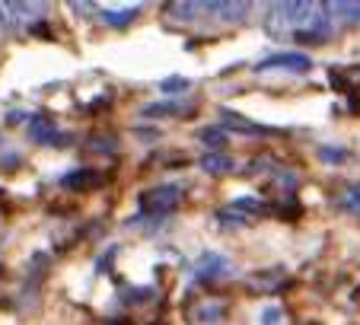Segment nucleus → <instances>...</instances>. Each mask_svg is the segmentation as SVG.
<instances>
[{"label":"nucleus","instance_id":"f257e3e1","mask_svg":"<svg viewBox=\"0 0 360 325\" xmlns=\"http://www.w3.org/2000/svg\"><path fill=\"white\" fill-rule=\"evenodd\" d=\"M335 23L328 20L326 4H303V0H293V4H271L265 13V29L271 35H287L293 32L300 42H326L332 35Z\"/></svg>","mask_w":360,"mask_h":325},{"label":"nucleus","instance_id":"f03ea898","mask_svg":"<svg viewBox=\"0 0 360 325\" xmlns=\"http://www.w3.org/2000/svg\"><path fill=\"white\" fill-rule=\"evenodd\" d=\"M182 204V189L179 185H153L141 195V210L147 214H169Z\"/></svg>","mask_w":360,"mask_h":325},{"label":"nucleus","instance_id":"7ed1b4c3","mask_svg":"<svg viewBox=\"0 0 360 325\" xmlns=\"http://www.w3.org/2000/svg\"><path fill=\"white\" fill-rule=\"evenodd\" d=\"M309 68H313V61L297 51H281V54H271V58L255 64V70H297V74H306Z\"/></svg>","mask_w":360,"mask_h":325},{"label":"nucleus","instance_id":"20e7f679","mask_svg":"<svg viewBox=\"0 0 360 325\" xmlns=\"http://www.w3.org/2000/svg\"><path fill=\"white\" fill-rule=\"evenodd\" d=\"M249 4H226V0H211L207 4V20L214 23H243L245 16H249Z\"/></svg>","mask_w":360,"mask_h":325},{"label":"nucleus","instance_id":"39448f33","mask_svg":"<svg viewBox=\"0 0 360 325\" xmlns=\"http://www.w3.org/2000/svg\"><path fill=\"white\" fill-rule=\"evenodd\" d=\"M328 20L338 26H360V4L354 0H338V4H326Z\"/></svg>","mask_w":360,"mask_h":325},{"label":"nucleus","instance_id":"423d86ee","mask_svg":"<svg viewBox=\"0 0 360 325\" xmlns=\"http://www.w3.org/2000/svg\"><path fill=\"white\" fill-rule=\"evenodd\" d=\"M102 172L99 170H74L61 179L64 189H93V185H102Z\"/></svg>","mask_w":360,"mask_h":325},{"label":"nucleus","instance_id":"0eeeda50","mask_svg":"<svg viewBox=\"0 0 360 325\" xmlns=\"http://www.w3.org/2000/svg\"><path fill=\"white\" fill-rule=\"evenodd\" d=\"M224 122H226V125H233V128H239V134H278L274 128L255 125V122H249V118L236 115V112H224Z\"/></svg>","mask_w":360,"mask_h":325},{"label":"nucleus","instance_id":"6e6552de","mask_svg":"<svg viewBox=\"0 0 360 325\" xmlns=\"http://www.w3.org/2000/svg\"><path fill=\"white\" fill-rule=\"evenodd\" d=\"M201 170L211 172V176H226L233 170V156L226 153H204L201 156Z\"/></svg>","mask_w":360,"mask_h":325},{"label":"nucleus","instance_id":"1a4fd4ad","mask_svg":"<svg viewBox=\"0 0 360 325\" xmlns=\"http://www.w3.org/2000/svg\"><path fill=\"white\" fill-rule=\"evenodd\" d=\"M32 141H39V144H64V137L58 134V128L51 122H45V118H32Z\"/></svg>","mask_w":360,"mask_h":325},{"label":"nucleus","instance_id":"9d476101","mask_svg":"<svg viewBox=\"0 0 360 325\" xmlns=\"http://www.w3.org/2000/svg\"><path fill=\"white\" fill-rule=\"evenodd\" d=\"M338 204L347 210V214L360 217V182H347L345 189L338 191Z\"/></svg>","mask_w":360,"mask_h":325},{"label":"nucleus","instance_id":"9b49d317","mask_svg":"<svg viewBox=\"0 0 360 325\" xmlns=\"http://www.w3.org/2000/svg\"><path fill=\"white\" fill-rule=\"evenodd\" d=\"M226 271H230V265L220 255H201V262H198V278H214V274H226Z\"/></svg>","mask_w":360,"mask_h":325},{"label":"nucleus","instance_id":"f8f14e48","mask_svg":"<svg viewBox=\"0 0 360 325\" xmlns=\"http://www.w3.org/2000/svg\"><path fill=\"white\" fill-rule=\"evenodd\" d=\"M141 13V7H131V10H102L99 13V20L105 23V26H128L131 20H134V16Z\"/></svg>","mask_w":360,"mask_h":325},{"label":"nucleus","instance_id":"ddd939ff","mask_svg":"<svg viewBox=\"0 0 360 325\" xmlns=\"http://www.w3.org/2000/svg\"><path fill=\"white\" fill-rule=\"evenodd\" d=\"M179 112H188V108H182L179 102H157V106H147V108H143V115H150V118H160V115H179Z\"/></svg>","mask_w":360,"mask_h":325},{"label":"nucleus","instance_id":"4468645a","mask_svg":"<svg viewBox=\"0 0 360 325\" xmlns=\"http://www.w3.org/2000/svg\"><path fill=\"white\" fill-rule=\"evenodd\" d=\"M201 141H204V144H211V147H220V144L226 141V131H220V128H207V131H201Z\"/></svg>","mask_w":360,"mask_h":325},{"label":"nucleus","instance_id":"2eb2a0df","mask_svg":"<svg viewBox=\"0 0 360 325\" xmlns=\"http://www.w3.org/2000/svg\"><path fill=\"white\" fill-rule=\"evenodd\" d=\"M319 153L326 162H345L347 160V150H341V147H322Z\"/></svg>","mask_w":360,"mask_h":325},{"label":"nucleus","instance_id":"dca6fc26","mask_svg":"<svg viewBox=\"0 0 360 325\" xmlns=\"http://www.w3.org/2000/svg\"><path fill=\"white\" fill-rule=\"evenodd\" d=\"M185 89H188L185 77H169V80H163V93H185Z\"/></svg>","mask_w":360,"mask_h":325},{"label":"nucleus","instance_id":"f3484780","mask_svg":"<svg viewBox=\"0 0 360 325\" xmlns=\"http://www.w3.org/2000/svg\"><path fill=\"white\" fill-rule=\"evenodd\" d=\"M281 316H284V312H281V306H268V310L262 312V325H278Z\"/></svg>","mask_w":360,"mask_h":325},{"label":"nucleus","instance_id":"a211bd4d","mask_svg":"<svg viewBox=\"0 0 360 325\" xmlns=\"http://www.w3.org/2000/svg\"><path fill=\"white\" fill-rule=\"evenodd\" d=\"M109 325H128V319H112Z\"/></svg>","mask_w":360,"mask_h":325}]
</instances>
